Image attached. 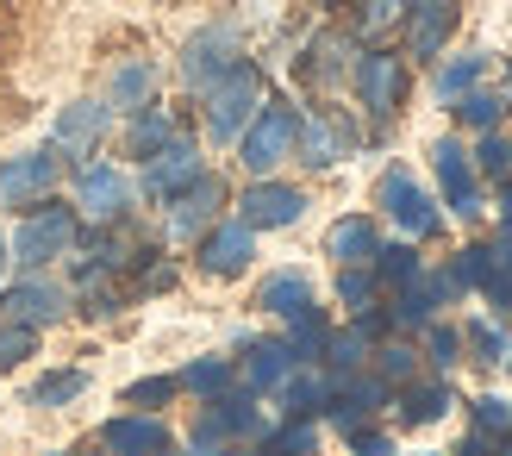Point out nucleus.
Segmentation results:
<instances>
[{"label":"nucleus","instance_id":"nucleus-18","mask_svg":"<svg viewBox=\"0 0 512 456\" xmlns=\"http://www.w3.org/2000/svg\"><path fill=\"white\" fill-rule=\"evenodd\" d=\"M350 150H356V125H350L344 113H313V119L300 113V138H294V157H300L306 169H331L338 157H350Z\"/></svg>","mask_w":512,"mask_h":456},{"label":"nucleus","instance_id":"nucleus-29","mask_svg":"<svg viewBox=\"0 0 512 456\" xmlns=\"http://www.w3.org/2000/svg\"><path fill=\"white\" fill-rule=\"evenodd\" d=\"M175 382H182V394H200V400H219L225 388L238 382V363L232 357H194L182 375H175Z\"/></svg>","mask_w":512,"mask_h":456},{"label":"nucleus","instance_id":"nucleus-15","mask_svg":"<svg viewBox=\"0 0 512 456\" xmlns=\"http://www.w3.org/2000/svg\"><path fill=\"white\" fill-rule=\"evenodd\" d=\"M107 125H113L107 100H69L57 113V125H50V150H57V157H94V144L107 138Z\"/></svg>","mask_w":512,"mask_h":456},{"label":"nucleus","instance_id":"nucleus-45","mask_svg":"<svg viewBox=\"0 0 512 456\" xmlns=\"http://www.w3.org/2000/svg\"><path fill=\"white\" fill-rule=\"evenodd\" d=\"M475 294H481V300H488V307L506 319V313H512V263H494V275H488V282H481Z\"/></svg>","mask_w":512,"mask_h":456},{"label":"nucleus","instance_id":"nucleus-46","mask_svg":"<svg viewBox=\"0 0 512 456\" xmlns=\"http://www.w3.org/2000/svg\"><path fill=\"white\" fill-rule=\"evenodd\" d=\"M344 444H350V456H394V438L375 432V425H350Z\"/></svg>","mask_w":512,"mask_h":456},{"label":"nucleus","instance_id":"nucleus-35","mask_svg":"<svg viewBox=\"0 0 512 456\" xmlns=\"http://www.w3.org/2000/svg\"><path fill=\"white\" fill-rule=\"evenodd\" d=\"M88 394V369H50L32 382V407H69Z\"/></svg>","mask_w":512,"mask_h":456},{"label":"nucleus","instance_id":"nucleus-28","mask_svg":"<svg viewBox=\"0 0 512 456\" xmlns=\"http://www.w3.org/2000/svg\"><path fill=\"white\" fill-rule=\"evenodd\" d=\"M325 344H331V313L313 300L306 313H294V319H288V350H294L300 363H319V357H325Z\"/></svg>","mask_w":512,"mask_h":456},{"label":"nucleus","instance_id":"nucleus-19","mask_svg":"<svg viewBox=\"0 0 512 456\" xmlns=\"http://www.w3.org/2000/svg\"><path fill=\"white\" fill-rule=\"evenodd\" d=\"M100 444H107V456H163L169 425L157 413H119V419L100 425Z\"/></svg>","mask_w":512,"mask_h":456},{"label":"nucleus","instance_id":"nucleus-55","mask_svg":"<svg viewBox=\"0 0 512 456\" xmlns=\"http://www.w3.org/2000/svg\"><path fill=\"white\" fill-rule=\"evenodd\" d=\"M425 456H431V450H425Z\"/></svg>","mask_w":512,"mask_h":456},{"label":"nucleus","instance_id":"nucleus-31","mask_svg":"<svg viewBox=\"0 0 512 456\" xmlns=\"http://www.w3.org/2000/svg\"><path fill=\"white\" fill-rule=\"evenodd\" d=\"M369 357H375V375H381V382H388V388L413 382V375L425 369V357H419V350L406 344V338H381V344L369 350Z\"/></svg>","mask_w":512,"mask_h":456},{"label":"nucleus","instance_id":"nucleus-51","mask_svg":"<svg viewBox=\"0 0 512 456\" xmlns=\"http://www.w3.org/2000/svg\"><path fill=\"white\" fill-rule=\"evenodd\" d=\"M7 263H13V250H7V238H0V275H7Z\"/></svg>","mask_w":512,"mask_h":456},{"label":"nucleus","instance_id":"nucleus-16","mask_svg":"<svg viewBox=\"0 0 512 456\" xmlns=\"http://www.w3.org/2000/svg\"><path fill=\"white\" fill-rule=\"evenodd\" d=\"M400 19H406V50H413L419 63H431V57H444L463 7H456V0H406Z\"/></svg>","mask_w":512,"mask_h":456},{"label":"nucleus","instance_id":"nucleus-20","mask_svg":"<svg viewBox=\"0 0 512 456\" xmlns=\"http://www.w3.org/2000/svg\"><path fill=\"white\" fill-rule=\"evenodd\" d=\"M294 369H300V357L288 350V338H244V388L250 394H275Z\"/></svg>","mask_w":512,"mask_h":456},{"label":"nucleus","instance_id":"nucleus-41","mask_svg":"<svg viewBox=\"0 0 512 456\" xmlns=\"http://www.w3.org/2000/svg\"><path fill=\"white\" fill-rule=\"evenodd\" d=\"M175 394H182V382H175V375H144V382L125 388V407H132V413H157L163 400H175Z\"/></svg>","mask_w":512,"mask_h":456},{"label":"nucleus","instance_id":"nucleus-9","mask_svg":"<svg viewBox=\"0 0 512 456\" xmlns=\"http://www.w3.org/2000/svg\"><path fill=\"white\" fill-rule=\"evenodd\" d=\"M300 213H306V194L294 182H275V175H256V182L238 194V219L250 232H288Z\"/></svg>","mask_w":512,"mask_h":456},{"label":"nucleus","instance_id":"nucleus-42","mask_svg":"<svg viewBox=\"0 0 512 456\" xmlns=\"http://www.w3.org/2000/svg\"><path fill=\"white\" fill-rule=\"evenodd\" d=\"M469 413H475V432H488V438H506L512 432V400L506 394H475Z\"/></svg>","mask_w":512,"mask_h":456},{"label":"nucleus","instance_id":"nucleus-3","mask_svg":"<svg viewBox=\"0 0 512 456\" xmlns=\"http://www.w3.org/2000/svg\"><path fill=\"white\" fill-rule=\"evenodd\" d=\"M294 138H300V107L294 100H263L256 107V119L244 125V138H238V163L250 169V175H275L281 163L294 157Z\"/></svg>","mask_w":512,"mask_h":456},{"label":"nucleus","instance_id":"nucleus-17","mask_svg":"<svg viewBox=\"0 0 512 456\" xmlns=\"http://www.w3.org/2000/svg\"><path fill=\"white\" fill-rule=\"evenodd\" d=\"M163 207H169V238H182V244H188V238H200V232H207V225L219 219V207H225V182L200 169L175 200H163Z\"/></svg>","mask_w":512,"mask_h":456},{"label":"nucleus","instance_id":"nucleus-37","mask_svg":"<svg viewBox=\"0 0 512 456\" xmlns=\"http://www.w3.org/2000/svg\"><path fill=\"white\" fill-rule=\"evenodd\" d=\"M313 450H319L313 419H288L281 432H263V450L256 456H313Z\"/></svg>","mask_w":512,"mask_h":456},{"label":"nucleus","instance_id":"nucleus-44","mask_svg":"<svg viewBox=\"0 0 512 456\" xmlns=\"http://www.w3.org/2000/svg\"><path fill=\"white\" fill-rule=\"evenodd\" d=\"M375 294H381V282H375V269H338V300L350 313H363V307H375Z\"/></svg>","mask_w":512,"mask_h":456},{"label":"nucleus","instance_id":"nucleus-48","mask_svg":"<svg viewBox=\"0 0 512 456\" xmlns=\"http://www.w3.org/2000/svg\"><path fill=\"white\" fill-rule=\"evenodd\" d=\"M400 7H406V0H363V19L369 25H388V19H400Z\"/></svg>","mask_w":512,"mask_h":456},{"label":"nucleus","instance_id":"nucleus-40","mask_svg":"<svg viewBox=\"0 0 512 456\" xmlns=\"http://www.w3.org/2000/svg\"><path fill=\"white\" fill-rule=\"evenodd\" d=\"M494 244H463V250H456V263H450V275H456V282H463V294L469 288H481V282H488V275H494Z\"/></svg>","mask_w":512,"mask_h":456},{"label":"nucleus","instance_id":"nucleus-24","mask_svg":"<svg viewBox=\"0 0 512 456\" xmlns=\"http://www.w3.org/2000/svg\"><path fill=\"white\" fill-rule=\"evenodd\" d=\"M331 388H338V375H325V369H313V363H300L275 394H281V413H288V419H319V413L331 407Z\"/></svg>","mask_w":512,"mask_h":456},{"label":"nucleus","instance_id":"nucleus-8","mask_svg":"<svg viewBox=\"0 0 512 456\" xmlns=\"http://www.w3.org/2000/svg\"><path fill=\"white\" fill-rule=\"evenodd\" d=\"M238 57H244V44H238L232 25H200V32L182 44V82H188L194 94H207Z\"/></svg>","mask_w":512,"mask_h":456},{"label":"nucleus","instance_id":"nucleus-13","mask_svg":"<svg viewBox=\"0 0 512 456\" xmlns=\"http://www.w3.org/2000/svg\"><path fill=\"white\" fill-rule=\"evenodd\" d=\"M194 257H200V269H207V275H219V282H225V275H244L250 257H256V232H250L238 213L232 219H213L207 232H200Z\"/></svg>","mask_w":512,"mask_h":456},{"label":"nucleus","instance_id":"nucleus-10","mask_svg":"<svg viewBox=\"0 0 512 456\" xmlns=\"http://www.w3.org/2000/svg\"><path fill=\"white\" fill-rule=\"evenodd\" d=\"M375 200H381V213H388L406 238H431V232L444 225V219H438V200H431L406 169H388V175H381V194H375Z\"/></svg>","mask_w":512,"mask_h":456},{"label":"nucleus","instance_id":"nucleus-25","mask_svg":"<svg viewBox=\"0 0 512 456\" xmlns=\"http://www.w3.org/2000/svg\"><path fill=\"white\" fill-rule=\"evenodd\" d=\"M150 94H157V63H150V57H125L113 69V82H107V107L113 113H138V107H150Z\"/></svg>","mask_w":512,"mask_h":456},{"label":"nucleus","instance_id":"nucleus-5","mask_svg":"<svg viewBox=\"0 0 512 456\" xmlns=\"http://www.w3.org/2000/svg\"><path fill=\"white\" fill-rule=\"evenodd\" d=\"M132 200H138V188L119 163H82L75 169V207H82V219L119 225V219H132Z\"/></svg>","mask_w":512,"mask_h":456},{"label":"nucleus","instance_id":"nucleus-22","mask_svg":"<svg viewBox=\"0 0 512 456\" xmlns=\"http://www.w3.org/2000/svg\"><path fill=\"white\" fill-rule=\"evenodd\" d=\"M375 250H381V225L369 213H350V219H338L325 232V257L338 263V269H369Z\"/></svg>","mask_w":512,"mask_h":456},{"label":"nucleus","instance_id":"nucleus-27","mask_svg":"<svg viewBox=\"0 0 512 456\" xmlns=\"http://www.w3.org/2000/svg\"><path fill=\"white\" fill-rule=\"evenodd\" d=\"M256 307L263 313H275V319H294V313H306L313 307V282H306L300 269H275L263 288H256Z\"/></svg>","mask_w":512,"mask_h":456},{"label":"nucleus","instance_id":"nucleus-38","mask_svg":"<svg viewBox=\"0 0 512 456\" xmlns=\"http://www.w3.org/2000/svg\"><path fill=\"white\" fill-rule=\"evenodd\" d=\"M419 357L438 369V375H450L456 363H463V332H456V325H438V319H431V325H425V350H419Z\"/></svg>","mask_w":512,"mask_h":456},{"label":"nucleus","instance_id":"nucleus-54","mask_svg":"<svg viewBox=\"0 0 512 456\" xmlns=\"http://www.w3.org/2000/svg\"><path fill=\"white\" fill-rule=\"evenodd\" d=\"M163 456H169V450H163Z\"/></svg>","mask_w":512,"mask_h":456},{"label":"nucleus","instance_id":"nucleus-52","mask_svg":"<svg viewBox=\"0 0 512 456\" xmlns=\"http://www.w3.org/2000/svg\"><path fill=\"white\" fill-rule=\"evenodd\" d=\"M506 369H512V350H506Z\"/></svg>","mask_w":512,"mask_h":456},{"label":"nucleus","instance_id":"nucleus-30","mask_svg":"<svg viewBox=\"0 0 512 456\" xmlns=\"http://www.w3.org/2000/svg\"><path fill=\"white\" fill-rule=\"evenodd\" d=\"M369 269H375V282H381V288H413L419 275H425V263H419V250H413V244H381Z\"/></svg>","mask_w":512,"mask_h":456},{"label":"nucleus","instance_id":"nucleus-21","mask_svg":"<svg viewBox=\"0 0 512 456\" xmlns=\"http://www.w3.org/2000/svg\"><path fill=\"white\" fill-rule=\"evenodd\" d=\"M194 175H200V150H194L188 138H175V144H163L157 157L144 163V194H150V200H175V194L194 182Z\"/></svg>","mask_w":512,"mask_h":456},{"label":"nucleus","instance_id":"nucleus-23","mask_svg":"<svg viewBox=\"0 0 512 456\" xmlns=\"http://www.w3.org/2000/svg\"><path fill=\"white\" fill-rule=\"evenodd\" d=\"M450 407H456V394H450L444 375H431V382H425V375H413V382L394 388V419L400 425H431V419H444Z\"/></svg>","mask_w":512,"mask_h":456},{"label":"nucleus","instance_id":"nucleus-53","mask_svg":"<svg viewBox=\"0 0 512 456\" xmlns=\"http://www.w3.org/2000/svg\"><path fill=\"white\" fill-rule=\"evenodd\" d=\"M63 456H75V450H63Z\"/></svg>","mask_w":512,"mask_h":456},{"label":"nucleus","instance_id":"nucleus-34","mask_svg":"<svg viewBox=\"0 0 512 456\" xmlns=\"http://www.w3.org/2000/svg\"><path fill=\"white\" fill-rule=\"evenodd\" d=\"M369 350H375V344L356 332V325H344V332H331V344H325L319 363H325V375H356V369L369 363Z\"/></svg>","mask_w":512,"mask_h":456},{"label":"nucleus","instance_id":"nucleus-1","mask_svg":"<svg viewBox=\"0 0 512 456\" xmlns=\"http://www.w3.org/2000/svg\"><path fill=\"white\" fill-rule=\"evenodd\" d=\"M82 244V219H75V207H63V200H44V207H32V213H19V232H13V263L32 275V269H44V263H57V257H69V250Z\"/></svg>","mask_w":512,"mask_h":456},{"label":"nucleus","instance_id":"nucleus-7","mask_svg":"<svg viewBox=\"0 0 512 456\" xmlns=\"http://www.w3.org/2000/svg\"><path fill=\"white\" fill-rule=\"evenodd\" d=\"M431 175H438V188H444V207L456 219H481V175H475V157L456 138H438L431 144Z\"/></svg>","mask_w":512,"mask_h":456},{"label":"nucleus","instance_id":"nucleus-26","mask_svg":"<svg viewBox=\"0 0 512 456\" xmlns=\"http://www.w3.org/2000/svg\"><path fill=\"white\" fill-rule=\"evenodd\" d=\"M182 132H175V119L163 107H138V113H125V150H132L138 163H150L163 144H175Z\"/></svg>","mask_w":512,"mask_h":456},{"label":"nucleus","instance_id":"nucleus-2","mask_svg":"<svg viewBox=\"0 0 512 456\" xmlns=\"http://www.w3.org/2000/svg\"><path fill=\"white\" fill-rule=\"evenodd\" d=\"M200 100H207V138L213 144H238L244 125L256 119V107H263V75H256V63L238 57Z\"/></svg>","mask_w":512,"mask_h":456},{"label":"nucleus","instance_id":"nucleus-36","mask_svg":"<svg viewBox=\"0 0 512 456\" xmlns=\"http://www.w3.org/2000/svg\"><path fill=\"white\" fill-rule=\"evenodd\" d=\"M450 113L469 125V132H494L500 113H506V94H488V88H469L463 100H450Z\"/></svg>","mask_w":512,"mask_h":456},{"label":"nucleus","instance_id":"nucleus-11","mask_svg":"<svg viewBox=\"0 0 512 456\" xmlns=\"http://www.w3.org/2000/svg\"><path fill=\"white\" fill-rule=\"evenodd\" d=\"M356 94H363V107L375 119H394L400 100H406V63L394 50H363L356 57Z\"/></svg>","mask_w":512,"mask_h":456},{"label":"nucleus","instance_id":"nucleus-49","mask_svg":"<svg viewBox=\"0 0 512 456\" xmlns=\"http://www.w3.org/2000/svg\"><path fill=\"white\" fill-rule=\"evenodd\" d=\"M494 257L512 263V213H500V232H494Z\"/></svg>","mask_w":512,"mask_h":456},{"label":"nucleus","instance_id":"nucleus-12","mask_svg":"<svg viewBox=\"0 0 512 456\" xmlns=\"http://www.w3.org/2000/svg\"><path fill=\"white\" fill-rule=\"evenodd\" d=\"M63 313H69V288L63 282H44L38 269L0 294V319H7V325H32V332H38V325L63 319Z\"/></svg>","mask_w":512,"mask_h":456},{"label":"nucleus","instance_id":"nucleus-50","mask_svg":"<svg viewBox=\"0 0 512 456\" xmlns=\"http://www.w3.org/2000/svg\"><path fill=\"white\" fill-rule=\"evenodd\" d=\"M194 456H250L244 444H207V450H194Z\"/></svg>","mask_w":512,"mask_h":456},{"label":"nucleus","instance_id":"nucleus-47","mask_svg":"<svg viewBox=\"0 0 512 456\" xmlns=\"http://www.w3.org/2000/svg\"><path fill=\"white\" fill-rule=\"evenodd\" d=\"M450 456H500V438H488V432H475V425H469V438L456 444Z\"/></svg>","mask_w":512,"mask_h":456},{"label":"nucleus","instance_id":"nucleus-14","mask_svg":"<svg viewBox=\"0 0 512 456\" xmlns=\"http://www.w3.org/2000/svg\"><path fill=\"white\" fill-rule=\"evenodd\" d=\"M394 400V388L381 382L375 369H356V375H338V388H331V407H325V419L338 425V432H350V425H369L381 407Z\"/></svg>","mask_w":512,"mask_h":456},{"label":"nucleus","instance_id":"nucleus-39","mask_svg":"<svg viewBox=\"0 0 512 456\" xmlns=\"http://www.w3.org/2000/svg\"><path fill=\"white\" fill-rule=\"evenodd\" d=\"M463 350H469L475 363H506L512 344H506V332H500L494 319H469V325H463Z\"/></svg>","mask_w":512,"mask_h":456},{"label":"nucleus","instance_id":"nucleus-33","mask_svg":"<svg viewBox=\"0 0 512 456\" xmlns=\"http://www.w3.org/2000/svg\"><path fill=\"white\" fill-rule=\"evenodd\" d=\"M394 325H400V332H425V325L431 319H438V300H431V288H425V275H419V282L413 288H394Z\"/></svg>","mask_w":512,"mask_h":456},{"label":"nucleus","instance_id":"nucleus-4","mask_svg":"<svg viewBox=\"0 0 512 456\" xmlns=\"http://www.w3.org/2000/svg\"><path fill=\"white\" fill-rule=\"evenodd\" d=\"M57 182H63V157L50 144L44 150H19V157L0 163V207L32 213V207H44V200L57 194Z\"/></svg>","mask_w":512,"mask_h":456},{"label":"nucleus","instance_id":"nucleus-43","mask_svg":"<svg viewBox=\"0 0 512 456\" xmlns=\"http://www.w3.org/2000/svg\"><path fill=\"white\" fill-rule=\"evenodd\" d=\"M469 157H475V175H506L512 169V138L494 125V132H481V144L469 150Z\"/></svg>","mask_w":512,"mask_h":456},{"label":"nucleus","instance_id":"nucleus-6","mask_svg":"<svg viewBox=\"0 0 512 456\" xmlns=\"http://www.w3.org/2000/svg\"><path fill=\"white\" fill-rule=\"evenodd\" d=\"M269 425H263V407H256V394L244 388H225L219 400H207V413H200L194 425V450H207V444H250V438H263Z\"/></svg>","mask_w":512,"mask_h":456},{"label":"nucleus","instance_id":"nucleus-32","mask_svg":"<svg viewBox=\"0 0 512 456\" xmlns=\"http://www.w3.org/2000/svg\"><path fill=\"white\" fill-rule=\"evenodd\" d=\"M481 75H488V57H481V50H463V57L438 63V100H463L469 88H481Z\"/></svg>","mask_w":512,"mask_h":456}]
</instances>
